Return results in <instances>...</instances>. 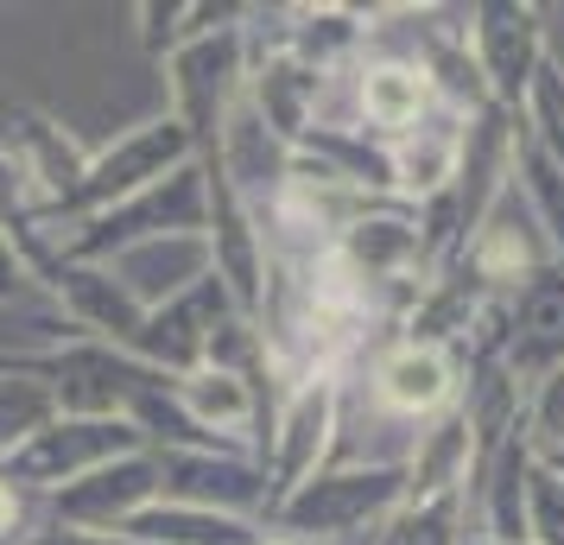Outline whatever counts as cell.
I'll return each instance as SVG.
<instances>
[{"label": "cell", "instance_id": "8992f818", "mask_svg": "<svg viewBox=\"0 0 564 545\" xmlns=\"http://www.w3.org/2000/svg\"><path fill=\"white\" fill-rule=\"evenodd\" d=\"M184 400H191V413L204 418V425H216V432H241L248 418H254V393H248V381L241 374H197L191 388H184Z\"/></svg>", "mask_w": 564, "mask_h": 545}, {"label": "cell", "instance_id": "277c9868", "mask_svg": "<svg viewBox=\"0 0 564 545\" xmlns=\"http://www.w3.org/2000/svg\"><path fill=\"white\" fill-rule=\"evenodd\" d=\"M437 108H444V102H437L425 64H419L412 52L356 64V128L361 133H381V146L406 140L412 128H425Z\"/></svg>", "mask_w": 564, "mask_h": 545}, {"label": "cell", "instance_id": "5b68a950", "mask_svg": "<svg viewBox=\"0 0 564 545\" xmlns=\"http://www.w3.org/2000/svg\"><path fill=\"white\" fill-rule=\"evenodd\" d=\"M520 438H527L533 457L564 464V362L520 393Z\"/></svg>", "mask_w": 564, "mask_h": 545}, {"label": "cell", "instance_id": "7a4b0ae2", "mask_svg": "<svg viewBox=\"0 0 564 545\" xmlns=\"http://www.w3.org/2000/svg\"><path fill=\"white\" fill-rule=\"evenodd\" d=\"M469 57L482 70V89L495 108L527 115L533 77L545 64V26H539V7H513V0H488L469 7Z\"/></svg>", "mask_w": 564, "mask_h": 545}, {"label": "cell", "instance_id": "6da1fadb", "mask_svg": "<svg viewBox=\"0 0 564 545\" xmlns=\"http://www.w3.org/2000/svg\"><path fill=\"white\" fill-rule=\"evenodd\" d=\"M457 266L488 292V298H513L520 286H533L539 273L558 266V260H552V241H545V229H539L533 197H527V184H520V172H508L501 190L488 197L482 222L469 229Z\"/></svg>", "mask_w": 564, "mask_h": 545}, {"label": "cell", "instance_id": "9c48e42d", "mask_svg": "<svg viewBox=\"0 0 564 545\" xmlns=\"http://www.w3.org/2000/svg\"><path fill=\"white\" fill-rule=\"evenodd\" d=\"M463 545H501V539H463Z\"/></svg>", "mask_w": 564, "mask_h": 545}, {"label": "cell", "instance_id": "3957f363", "mask_svg": "<svg viewBox=\"0 0 564 545\" xmlns=\"http://www.w3.org/2000/svg\"><path fill=\"white\" fill-rule=\"evenodd\" d=\"M368 388L375 406L387 418H412V425H432L437 413H451L463 393V362L444 342H419V337H393L387 349H375L368 362Z\"/></svg>", "mask_w": 564, "mask_h": 545}, {"label": "cell", "instance_id": "52a82bcc", "mask_svg": "<svg viewBox=\"0 0 564 545\" xmlns=\"http://www.w3.org/2000/svg\"><path fill=\"white\" fill-rule=\"evenodd\" d=\"M527 545H564V464L527 469Z\"/></svg>", "mask_w": 564, "mask_h": 545}, {"label": "cell", "instance_id": "ba28073f", "mask_svg": "<svg viewBox=\"0 0 564 545\" xmlns=\"http://www.w3.org/2000/svg\"><path fill=\"white\" fill-rule=\"evenodd\" d=\"M0 533H13V489L0 482Z\"/></svg>", "mask_w": 564, "mask_h": 545}]
</instances>
